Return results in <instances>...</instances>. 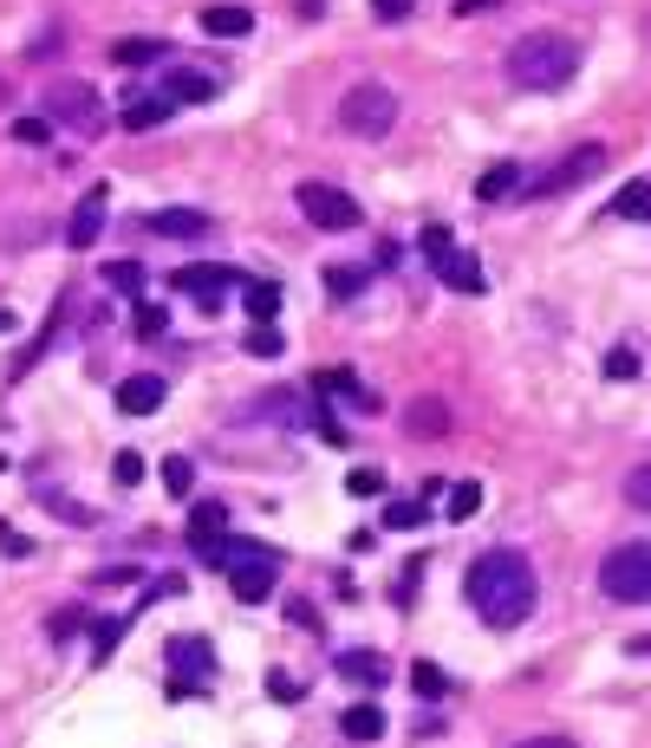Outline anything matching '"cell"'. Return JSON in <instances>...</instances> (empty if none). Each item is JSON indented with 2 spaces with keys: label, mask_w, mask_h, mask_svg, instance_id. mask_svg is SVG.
Segmentation results:
<instances>
[{
  "label": "cell",
  "mask_w": 651,
  "mask_h": 748,
  "mask_svg": "<svg viewBox=\"0 0 651 748\" xmlns=\"http://www.w3.org/2000/svg\"><path fill=\"white\" fill-rule=\"evenodd\" d=\"M463 593H469V606L482 613V625L514 631V625H528V613H534V599H541V579H534L528 553H514V546H489V553L469 566Z\"/></svg>",
  "instance_id": "cell-1"
},
{
  "label": "cell",
  "mask_w": 651,
  "mask_h": 748,
  "mask_svg": "<svg viewBox=\"0 0 651 748\" xmlns=\"http://www.w3.org/2000/svg\"><path fill=\"white\" fill-rule=\"evenodd\" d=\"M574 72H579V46L567 33H528V40L508 46V78L521 91H561Z\"/></svg>",
  "instance_id": "cell-2"
},
{
  "label": "cell",
  "mask_w": 651,
  "mask_h": 748,
  "mask_svg": "<svg viewBox=\"0 0 651 748\" xmlns=\"http://www.w3.org/2000/svg\"><path fill=\"white\" fill-rule=\"evenodd\" d=\"M599 593L612 606H651V541H626L599 560Z\"/></svg>",
  "instance_id": "cell-3"
},
{
  "label": "cell",
  "mask_w": 651,
  "mask_h": 748,
  "mask_svg": "<svg viewBox=\"0 0 651 748\" xmlns=\"http://www.w3.org/2000/svg\"><path fill=\"white\" fill-rule=\"evenodd\" d=\"M391 124H398V91H391V85H352V91L339 98V131L346 137L378 143Z\"/></svg>",
  "instance_id": "cell-4"
},
{
  "label": "cell",
  "mask_w": 651,
  "mask_h": 748,
  "mask_svg": "<svg viewBox=\"0 0 651 748\" xmlns=\"http://www.w3.org/2000/svg\"><path fill=\"white\" fill-rule=\"evenodd\" d=\"M46 118H53V124H73L78 137H98L105 131V124H111V111H105V98H98V91H91V85H53V91H46Z\"/></svg>",
  "instance_id": "cell-5"
},
{
  "label": "cell",
  "mask_w": 651,
  "mask_h": 748,
  "mask_svg": "<svg viewBox=\"0 0 651 748\" xmlns=\"http://www.w3.org/2000/svg\"><path fill=\"white\" fill-rule=\"evenodd\" d=\"M293 203H300V215H306L313 228H326V235H346V228H359L365 221V208L352 203L346 189H333V183H300Z\"/></svg>",
  "instance_id": "cell-6"
},
{
  "label": "cell",
  "mask_w": 651,
  "mask_h": 748,
  "mask_svg": "<svg viewBox=\"0 0 651 748\" xmlns=\"http://www.w3.org/2000/svg\"><path fill=\"white\" fill-rule=\"evenodd\" d=\"M599 170H606V143H579V150H567L547 176L528 183V196H567V189H579V183H593Z\"/></svg>",
  "instance_id": "cell-7"
},
{
  "label": "cell",
  "mask_w": 651,
  "mask_h": 748,
  "mask_svg": "<svg viewBox=\"0 0 651 748\" xmlns=\"http://www.w3.org/2000/svg\"><path fill=\"white\" fill-rule=\"evenodd\" d=\"M248 273H235V268H221V261H209V268H183V273H170V293H189V300H203V313H221V293L228 286H241Z\"/></svg>",
  "instance_id": "cell-8"
},
{
  "label": "cell",
  "mask_w": 651,
  "mask_h": 748,
  "mask_svg": "<svg viewBox=\"0 0 651 748\" xmlns=\"http://www.w3.org/2000/svg\"><path fill=\"white\" fill-rule=\"evenodd\" d=\"M163 664H170V677H189V683H203V677H216V644L209 638H170V651H163Z\"/></svg>",
  "instance_id": "cell-9"
},
{
  "label": "cell",
  "mask_w": 651,
  "mask_h": 748,
  "mask_svg": "<svg viewBox=\"0 0 651 748\" xmlns=\"http://www.w3.org/2000/svg\"><path fill=\"white\" fill-rule=\"evenodd\" d=\"M105 203H111V189L98 183V189H85L78 196V208H73V221H66V248L73 254H85L91 241H98V228H105Z\"/></svg>",
  "instance_id": "cell-10"
},
{
  "label": "cell",
  "mask_w": 651,
  "mask_h": 748,
  "mask_svg": "<svg viewBox=\"0 0 651 748\" xmlns=\"http://www.w3.org/2000/svg\"><path fill=\"white\" fill-rule=\"evenodd\" d=\"M203 560H209V566H221V573H235V566H281V553H274L268 541H241V534H221Z\"/></svg>",
  "instance_id": "cell-11"
},
{
  "label": "cell",
  "mask_w": 651,
  "mask_h": 748,
  "mask_svg": "<svg viewBox=\"0 0 651 748\" xmlns=\"http://www.w3.org/2000/svg\"><path fill=\"white\" fill-rule=\"evenodd\" d=\"M333 671H339L346 683H359V690H378V683L391 677L384 651H371V644H352V651H339V658H333Z\"/></svg>",
  "instance_id": "cell-12"
},
{
  "label": "cell",
  "mask_w": 651,
  "mask_h": 748,
  "mask_svg": "<svg viewBox=\"0 0 651 748\" xmlns=\"http://www.w3.org/2000/svg\"><path fill=\"white\" fill-rule=\"evenodd\" d=\"M431 268H436V280H443L449 293H482V286H489L482 261H476V254H463V248H449V254H443V261H431Z\"/></svg>",
  "instance_id": "cell-13"
},
{
  "label": "cell",
  "mask_w": 651,
  "mask_h": 748,
  "mask_svg": "<svg viewBox=\"0 0 651 748\" xmlns=\"http://www.w3.org/2000/svg\"><path fill=\"white\" fill-rule=\"evenodd\" d=\"M156 404H163V378L156 371H131L118 384V416H150Z\"/></svg>",
  "instance_id": "cell-14"
},
{
  "label": "cell",
  "mask_w": 651,
  "mask_h": 748,
  "mask_svg": "<svg viewBox=\"0 0 651 748\" xmlns=\"http://www.w3.org/2000/svg\"><path fill=\"white\" fill-rule=\"evenodd\" d=\"M150 228H156V235H170V241H203L216 221H209L203 208H156V215H150Z\"/></svg>",
  "instance_id": "cell-15"
},
{
  "label": "cell",
  "mask_w": 651,
  "mask_h": 748,
  "mask_svg": "<svg viewBox=\"0 0 651 748\" xmlns=\"http://www.w3.org/2000/svg\"><path fill=\"white\" fill-rule=\"evenodd\" d=\"M163 91H170V105H209L216 98V78L209 72H189V66H170L163 72Z\"/></svg>",
  "instance_id": "cell-16"
},
{
  "label": "cell",
  "mask_w": 651,
  "mask_h": 748,
  "mask_svg": "<svg viewBox=\"0 0 651 748\" xmlns=\"http://www.w3.org/2000/svg\"><path fill=\"white\" fill-rule=\"evenodd\" d=\"M163 53H176V46H170V40H150V33H118V40H111V59H118V66H156V59H163Z\"/></svg>",
  "instance_id": "cell-17"
},
{
  "label": "cell",
  "mask_w": 651,
  "mask_h": 748,
  "mask_svg": "<svg viewBox=\"0 0 651 748\" xmlns=\"http://www.w3.org/2000/svg\"><path fill=\"white\" fill-rule=\"evenodd\" d=\"M221 534H228V508H221V501H196V508H189V546L209 553Z\"/></svg>",
  "instance_id": "cell-18"
},
{
  "label": "cell",
  "mask_w": 651,
  "mask_h": 748,
  "mask_svg": "<svg viewBox=\"0 0 651 748\" xmlns=\"http://www.w3.org/2000/svg\"><path fill=\"white\" fill-rule=\"evenodd\" d=\"M313 391H326V398H346V404H359V410H378V391H365V384L352 378V371H346V365L319 371V378H313Z\"/></svg>",
  "instance_id": "cell-19"
},
{
  "label": "cell",
  "mask_w": 651,
  "mask_h": 748,
  "mask_svg": "<svg viewBox=\"0 0 651 748\" xmlns=\"http://www.w3.org/2000/svg\"><path fill=\"white\" fill-rule=\"evenodd\" d=\"M241 313H248L254 326H274V313H281V286H274V280H241Z\"/></svg>",
  "instance_id": "cell-20"
},
{
  "label": "cell",
  "mask_w": 651,
  "mask_h": 748,
  "mask_svg": "<svg viewBox=\"0 0 651 748\" xmlns=\"http://www.w3.org/2000/svg\"><path fill=\"white\" fill-rule=\"evenodd\" d=\"M274 579H281V566H235V573H228V586H235L241 606H261V599L274 593Z\"/></svg>",
  "instance_id": "cell-21"
},
{
  "label": "cell",
  "mask_w": 651,
  "mask_h": 748,
  "mask_svg": "<svg viewBox=\"0 0 651 748\" xmlns=\"http://www.w3.org/2000/svg\"><path fill=\"white\" fill-rule=\"evenodd\" d=\"M339 729H346V742H378L391 723H384V709H378V703H352V709L339 716Z\"/></svg>",
  "instance_id": "cell-22"
},
{
  "label": "cell",
  "mask_w": 651,
  "mask_h": 748,
  "mask_svg": "<svg viewBox=\"0 0 651 748\" xmlns=\"http://www.w3.org/2000/svg\"><path fill=\"white\" fill-rule=\"evenodd\" d=\"M514 189H521V163H496L476 176V203H508Z\"/></svg>",
  "instance_id": "cell-23"
},
{
  "label": "cell",
  "mask_w": 651,
  "mask_h": 748,
  "mask_svg": "<svg viewBox=\"0 0 651 748\" xmlns=\"http://www.w3.org/2000/svg\"><path fill=\"white\" fill-rule=\"evenodd\" d=\"M248 26H254L248 7H203V33H216V40H241Z\"/></svg>",
  "instance_id": "cell-24"
},
{
  "label": "cell",
  "mask_w": 651,
  "mask_h": 748,
  "mask_svg": "<svg viewBox=\"0 0 651 748\" xmlns=\"http://www.w3.org/2000/svg\"><path fill=\"white\" fill-rule=\"evenodd\" d=\"M404 430H411V436H443V430H449V410L436 404V398H417V404L404 410Z\"/></svg>",
  "instance_id": "cell-25"
},
{
  "label": "cell",
  "mask_w": 651,
  "mask_h": 748,
  "mask_svg": "<svg viewBox=\"0 0 651 748\" xmlns=\"http://www.w3.org/2000/svg\"><path fill=\"white\" fill-rule=\"evenodd\" d=\"M170 111H176V105H170V91H150V98H131L124 124H131V131H156V124H163Z\"/></svg>",
  "instance_id": "cell-26"
},
{
  "label": "cell",
  "mask_w": 651,
  "mask_h": 748,
  "mask_svg": "<svg viewBox=\"0 0 651 748\" xmlns=\"http://www.w3.org/2000/svg\"><path fill=\"white\" fill-rule=\"evenodd\" d=\"M612 215H626V221H651V183H626L619 196H612Z\"/></svg>",
  "instance_id": "cell-27"
},
{
  "label": "cell",
  "mask_w": 651,
  "mask_h": 748,
  "mask_svg": "<svg viewBox=\"0 0 651 748\" xmlns=\"http://www.w3.org/2000/svg\"><path fill=\"white\" fill-rule=\"evenodd\" d=\"M476 508H482V481H456V488L443 495V514H449V521H476Z\"/></svg>",
  "instance_id": "cell-28"
},
{
  "label": "cell",
  "mask_w": 651,
  "mask_h": 748,
  "mask_svg": "<svg viewBox=\"0 0 651 748\" xmlns=\"http://www.w3.org/2000/svg\"><path fill=\"white\" fill-rule=\"evenodd\" d=\"M40 501H46V508H53V514H66V521H73V528H98V514H91V508H85V501H73V495H59V488H40Z\"/></svg>",
  "instance_id": "cell-29"
},
{
  "label": "cell",
  "mask_w": 651,
  "mask_h": 748,
  "mask_svg": "<svg viewBox=\"0 0 651 748\" xmlns=\"http://www.w3.org/2000/svg\"><path fill=\"white\" fill-rule=\"evenodd\" d=\"M371 273H378V268H333V273H326V293H333V300H359Z\"/></svg>",
  "instance_id": "cell-30"
},
{
  "label": "cell",
  "mask_w": 651,
  "mask_h": 748,
  "mask_svg": "<svg viewBox=\"0 0 651 748\" xmlns=\"http://www.w3.org/2000/svg\"><path fill=\"white\" fill-rule=\"evenodd\" d=\"M411 690H417L424 703H436V696H449V677L436 671L431 658H417V664H411Z\"/></svg>",
  "instance_id": "cell-31"
},
{
  "label": "cell",
  "mask_w": 651,
  "mask_h": 748,
  "mask_svg": "<svg viewBox=\"0 0 651 748\" xmlns=\"http://www.w3.org/2000/svg\"><path fill=\"white\" fill-rule=\"evenodd\" d=\"M431 521V501H391L384 508V528H398V534H411V528H424Z\"/></svg>",
  "instance_id": "cell-32"
},
{
  "label": "cell",
  "mask_w": 651,
  "mask_h": 748,
  "mask_svg": "<svg viewBox=\"0 0 651 748\" xmlns=\"http://www.w3.org/2000/svg\"><path fill=\"white\" fill-rule=\"evenodd\" d=\"M124 631H131V618H98V631H91V658L105 664V658L118 651V638H124Z\"/></svg>",
  "instance_id": "cell-33"
},
{
  "label": "cell",
  "mask_w": 651,
  "mask_h": 748,
  "mask_svg": "<svg viewBox=\"0 0 651 748\" xmlns=\"http://www.w3.org/2000/svg\"><path fill=\"white\" fill-rule=\"evenodd\" d=\"M241 351H254V358H281L287 339H281V326H254V333L241 339Z\"/></svg>",
  "instance_id": "cell-34"
},
{
  "label": "cell",
  "mask_w": 651,
  "mask_h": 748,
  "mask_svg": "<svg viewBox=\"0 0 651 748\" xmlns=\"http://www.w3.org/2000/svg\"><path fill=\"white\" fill-rule=\"evenodd\" d=\"M163 488H170V495H189V488H196V463H189V456H170V463H163Z\"/></svg>",
  "instance_id": "cell-35"
},
{
  "label": "cell",
  "mask_w": 651,
  "mask_h": 748,
  "mask_svg": "<svg viewBox=\"0 0 651 748\" xmlns=\"http://www.w3.org/2000/svg\"><path fill=\"white\" fill-rule=\"evenodd\" d=\"M105 280H111L118 293H131V300L144 293V268H138V261H111V268H105Z\"/></svg>",
  "instance_id": "cell-36"
},
{
  "label": "cell",
  "mask_w": 651,
  "mask_h": 748,
  "mask_svg": "<svg viewBox=\"0 0 651 748\" xmlns=\"http://www.w3.org/2000/svg\"><path fill=\"white\" fill-rule=\"evenodd\" d=\"M111 481H118V488H138V481H144V456H138V449H118V463H111Z\"/></svg>",
  "instance_id": "cell-37"
},
{
  "label": "cell",
  "mask_w": 651,
  "mask_h": 748,
  "mask_svg": "<svg viewBox=\"0 0 651 748\" xmlns=\"http://www.w3.org/2000/svg\"><path fill=\"white\" fill-rule=\"evenodd\" d=\"M626 501H632L639 514H651V463H639V469L626 476Z\"/></svg>",
  "instance_id": "cell-38"
},
{
  "label": "cell",
  "mask_w": 651,
  "mask_h": 748,
  "mask_svg": "<svg viewBox=\"0 0 651 748\" xmlns=\"http://www.w3.org/2000/svg\"><path fill=\"white\" fill-rule=\"evenodd\" d=\"M606 378H619V384L639 378V351H632V345H612V351H606Z\"/></svg>",
  "instance_id": "cell-39"
},
{
  "label": "cell",
  "mask_w": 651,
  "mask_h": 748,
  "mask_svg": "<svg viewBox=\"0 0 651 748\" xmlns=\"http://www.w3.org/2000/svg\"><path fill=\"white\" fill-rule=\"evenodd\" d=\"M346 495H359V501L384 495V469H352V476H346Z\"/></svg>",
  "instance_id": "cell-40"
},
{
  "label": "cell",
  "mask_w": 651,
  "mask_h": 748,
  "mask_svg": "<svg viewBox=\"0 0 651 748\" xmlns=\"http://www.w3.org/2000/svg\"><path fill=\"white\" fill-rule=\"evenodd\" d=\"M13 143H53V118H13Z\"/></svg>",
  "instance_id": "cell-41"
},
{
  "label": "cell",
  "mask_w": 651,
  "mask_h": 748,
  "mask_svg": "<svg viewBox=\"0 0 651 748\" xmlns=\"http://www.w3.org/2000/svg\"><path fill=\"white\" fill-rule=\"evenodd\" d=\"M163 326H170V313H163V306H138V339H163Z\"/></svg>",
  "instance_id": "cell-42"
},
{
  "label": "cell",
  "mask_w": 651,
  "mask_h": 748,
  "mask_svg": "<svg viewBox=\"0 0 651 748\" xmlns=\"http://www.w3.org/2000/svg\"><path fill=\"white\" fill-rule=\"evenodd\" d=\"M268 696H274V703H300V696H306V683L287 677V671H274V677H268Z\"/></svg>",
  "instance_id": "cell-43"
},
{
  "label": "cell",
  "mask_w": 651,
  "mask_h": 748,
  "mask_svg": "<svg viewBox=\"0 0 651 748\" xmlns=\"http://www.w3.org/2000/svg\"><path fill=\"white\" fill-rule=\"evenodd\" d=\"M449 248H456V241H449V228H443V221H431V228H424V254H431V261H443Z\"/></svg>",
  "instance_id": "cell-44"
},
{
  "label": "cell",
  "mask_w": 651,
  "mask_h": 748,
  "mask_svg": "<svg viewBox=\"0 0 651 748\" xmlns=\"http://www.w3.org/2000/svg\"><path fill=\"white\" fill-rule=\"evenodd\" d=\"M91 579H98V586H138V566H98Z\"/></svg>",
  "instance_id": "cell-45"
},
{
  "label": "cell",
  "mask_w": 651,
  "mask_h": 748,
  "mask_svg": "<svg viewBox=\"0 0 651 748\" xmlns=\"http://www.w3.org/2000/svg\"><path fill=\"white\" fill-rule=\"evenodd\" d=\"M417 0H371V20H411Z\"/></svg>",
  "instance_id": "cell-46"
},
{
  "label": "cell",
  "mask_w": 651,
  "mask_h": 748,
  "mask_svg": "<svg viewBox=\"0 0 651 748\" xmlns=\"http://www.w3.org/2000/svg\"><path fill=\"white\" fill-rule=\"evenodd\" d=\"M417 573H424V560H411V566H404V579H398V606H411V599H417Z\"/></svg>",
  "instance_id": "cell-47"
},
{
  "label": "cell",
  "mask_w": 651,
  "mask_h": 748,
  "mask_svg": "<svg viewBox=\"0 0 651 748\" xmlns=\"http://www.w3.org/2000/svg\"><path fill=\"white\" fill-rule=\"evenodd\" d=\"M78 625H85V618H78V613H53V625H46V631H53V638L66 644V638H78Z\"/></svg>",
  "instance_id": "cell-48"
},
{
  "label": "cell",
  "mask_w": 651,
  "mask_h": 748,
  "mask_svg": "<svg viewBox=\"0 0 651 748\" xmlns=\"http://www.w3.org/2000/svg\"><path fill=\"white\" fill-rule=\"evenodd\" d=\"M0 553H13V560H20V553H33V541H26V534H13V528H0Z\"/></svg>",
  "instance_id": "cell-49"
},
{
  "label": "cell",
  "mask_w": 651,
  "mask_h": 748,
  "mask_svg": "<svg viewBox=\"0 0 651 748\" xmlns=\"http://www.w3.org/2000/svg\"><path fill=\"white\" fill-rule=\"evenodd\" d=\"M287 618L300 625V631H319V618H313V606H306V599H293V606H287Z\"/></svg>",
  "instance_id": "cell-50"
},
{
  "label": "cell",
  "mask_w": 651,
  "mask_h": 748,
  "mask_svg": "<svg viewBox=\"0 0 651 748\" xmlns=\"http://www.w3.org/2000/svg\"><path fill=\"white\" fill-rule=\"evenodd\" d=\"M514 748H579L574 736H528V742H514Z\"/></svg>",
  "instance_id": "cell-51"
},
{
  "label": "cell",
  "mask_w": 651,
  "mask_h": 748,
  "mask_svg": "<svg viewBox=\"0 0 651 748\" xmlns=\"http://www.w3.org/2000/svg\"><path fill=\"white\" fill-rule=\"evenodd\" d=\"M489 7H502V0H456V13H489Z\"/></svg>",
  "instance_id": "cell-52"
},
{
  "label": "cell",
  "mask_w": 651,
  "mask_h": 748,
  "mask_svg": "<svg viewBox=\"0 0 651 748\" xmlns=\"http://www.w3.org/2000/svg\"><path fill=\"white\" fill-rule=\"evenodd\" d=\"M0 333H13V313H7V306H0Z\"/></svg>",
  "instance_id": "cell-53"
},
{
  "label": "cell",
  "mask_w": 651,
  "mask_h": 748,
  "mask_svg": "<svg viewBox=\"0 0 651 748\" xmlns=\"http://www.w3.org/2000/svg\"><path fill=\"white\" fill-rule=\"evenodd\" d=\"M645 40H651V20H645Z\"/></svg>",
  "instance_id": "cell-54"
}]
</instances>
